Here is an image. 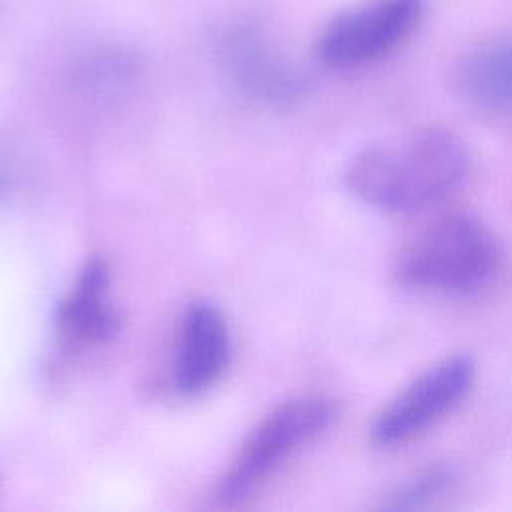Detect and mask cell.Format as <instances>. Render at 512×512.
<instances>
[{
	"mask_svg": "<svg viewBox=\"0 0 512 512\" xmlns=\"http://www.w3.org/2000/svg\"><path fill=\"white\" fill-rule=\"evenodd\" d=\"M466 142L446 128L416 130L362 148L344 170L346 188L384 212H416L456 190L470 174Z\"/></svg>",
	"mask_w": 512,
	"mask_h": 512,
	"instance_id": "cell-1",
	"label": "cell"
},
{
	"mask_svg": "<svg viewBox=\"0 0 512 512\" xmlns=\"http://www.w3.org/2000/svg\"><path fill=\"white\" fill-rule=\"evenodd\" d=\"M504 266L494 230L468 212L448 214L404 244L394 262L398 284L408 290L470 296L488 288Z\"/></svg>",
	"mask_w": 512,
	"mask_h": 512,
	"instance_id": "cell-2",
	"label": "cell"
},
{
	"mask_svg": "<svg viewBox=\"0 0 512 512\" xmlns=\"http://www.w3.org/2000/svg\"><path fill=\"white\" fill-rule=\"evenodd\" d=\"M334 404L322 396H302L270 412L246 438L218 486V500L240 504L254 494L294 452L330 428Z\"/></svg>",
	"mask_w": 512,
	"mask_h": 512,
	"instance_id": "cell-3",
	"label": "cell"
},
{
	"mask_svg": "<svg viewBox=\"0 0 512 512\" xmlns=\"http://www.w3.org/2000/svg\"><path fill=\"white\" fill-rule=\"evenodd\" d=\"M426 0H362L338 12L316 40V58L332 70L374 64L398 50L420 26Z\"/></svg>",
	"mask_w": 512,
	"mask_h": 512,
	"instance_id": "cell-4",
	"label": "cell"
},
{
	"mask_svg": "<svg viewBox=\"0 0 512 512\" xmlns=\"http://www.w3.org/2000/svg\"><path fill=\"white\" fill-rule=\"evenodd\" d=\"M474 380L476 362L470 354L432 364L378 412L370 428L372 442L392 448L424 434L468 396Z\"/></svg>",
	"mask_w": 512,
	"mask_h": 512,
	"instance_id": "cell-5",
	"label": "cell"
},
{
	"mask_svg": "<svg viewBox=\"0 0 512 512\" xmlns=\"http://www.w3.org/2000/svg\"><path fill=\"white\" fill-rule=\"evenodd\" d=\"M224 74L246 98L268 106H288L308 92L306 72L252 22L230 26L218 44Z\"/></svg>",
	"mask_w": 512,
	"mask_h": 512,
	"instance_id": "cell-6",
	"label": "cell"
},
{
	"mask_svg": "<svg viewBox=\"0 0 512 512\" xmlns=\"http://www.w3.org/2000/svg\"><path fill=\"white\" fill-rule=\"evenodd\" d=\"M452 84L468 108L512 120V34H496L468 46L454 64Z\"/></svg>",
	"mask_w": 512,
	"mask_h": 512,
	"instance_id": "cell-7",
	"label": "cell"
},
{
	"mask_svg": "<svg viewBox=\"0 0 512 512\" xmlns=\"http://www.w3.org/2000/svg\"><path fill=\"white\" fill-rule=\"evenodd\" d=\"M228 360L230 334L222 312L208 302L190 306L180 334L176 386L186 394L204 392L220 380Z\"/></svg>",
	"mask_w": 512,
	"mask_h": 512,
	"instance_id": "cell-8",
	"label": "cell"
},
{
	"mask_svg": "<svg viewBox=\"0 0 512 512\" xmlns=\"http://www.w3.org/2000/svg\"><path fill=\"white\" fill-rule=\"evenodd\" d=\"M108 282L106 262L98 258L86 262L56 314L64 342L92 346L114 336L118 316L108 304Z\"/></svg>",
	"mask_w": 512,
	"mask_h": 512,
	"instance_id": "cell-9",
	"label": "cell"
},
{
	"mask_svg": "<svg viewBox=\"0 0 512 512\" xmlns=\"http://www.w3.org/2000/svg\"><path fill=\"white\" fill-rule=\"evenodd\" d=\"M458 476L452 466L446 464H434L428 468H422L414 472L410 478L400 482L386 498L382 500L380 508L384 510H422L432 506L436 500L444 498L454 484Z\"/></svg>",
	"mask_w": 512,
	"mask_h": 512,
	"instance_id": "cell-10",
	"label": "cell"
}]
</instances>
